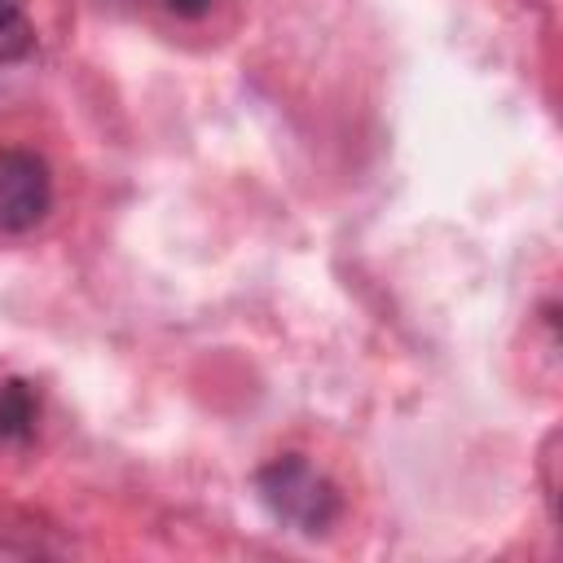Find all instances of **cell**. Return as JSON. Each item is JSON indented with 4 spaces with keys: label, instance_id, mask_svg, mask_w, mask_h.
I'll return each instance as SVG.
<instances>
[{
    "label": "cell",
    "instance_id": "obj_1",
    "mask_svg": "<svg viewBox=\"0 0 563 563\" xmlns=\"http://www.w3.org/2000/svg\"><path fill=\"white\" fill-rule=\"evenodd\" d=\"M255 488H260L264 506L273 510V519L290 523L295 532H308V537L325 532V528L339 519V510H343L339 488H334L308 457H299V453L273 457V462L255 475Z\"/></svg>",
    "mask_w": 563,
    "mask_h": 563
},
{
    "label": "cell",
    "instance_id": "obj_2",
    "mask_svg": "<svg viewBox=\"0 0 563 563\" xmlns=\"http://www.w3.org/2000/svg\"><path fill=\"white\" fill-rule=\"evenodd\" d=\"M53 207V176L35 150L0 145V229L26 233Z\"/></svg>",
    "mask_w": 563,
    "mask_h": 563
},
{
    "label": "cell",
    "instance_id": "obj_3",
    "mask_svg": "<svg viewBox=\"0 0 563 563\" xmlns=\"http://www.w3.org/2000/svg\"><path fill=\"white\" fill-rule=\"evenodd\" d=\"M35 427V396L26 383L4 378L0 383V449L13 440H26Z\"/></svg>",
    "mask_w": 563,
    "mask_h": 563
},
{
    "label": "cell",
    "instance_id": "obj_4",
    "mask_svg": "<svg viewBox=\"0 0 563 563\" xmlns=\"http://www.w3.org/2000/svg\"><path fill=\"white\" fill-rule=\"evenodd\" d=\"M35 48V26L22 0H0V62H22Z\"/></svg>",
    "mask_w": 563,
    "mask_h": 563
},
{
    "label": "cell",
    "instance_id": "obj_5",
    "mask_svg": "<svg viewBox=\"0 0 563 563\" xmlns=\"http://www.w3.org/2000/svg\"><path fill=\"white\" fill-rule=\"evenodd\" d=\"M172 13H180V18H198V13H207L211 9V0H163Z\"/></svg>",
    "mask_w": 563,
    "mask_h": 563
}]
</instances>
